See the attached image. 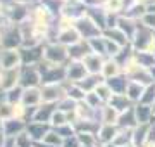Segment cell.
Instances as JSON below:
<instances>
[{
  "instance_id": "obj_1",
  "label": "cell",
  "mask_w": 155,
  "mask_h": 147,
  "mask_svg": "<svg viewBox=\"0 0 155 147\" xmlns=\"http://www.w3.org/2000/svg\"><path fill=\"white\" fill-rule=\"evenodd\" d=\"M21 64V54L14 49H5L0 52V69L4 71H11L17 69Z\"/></svg>"
},
{
  "instance_id": "obj_2",
  "label": "cell",
  "mask_w": 155,
  "mask_h": 147,
  "mask_svg": "<svg viewBox=\"0 0 155 147\" xmlns=\"http://www.w3.org/2000/svg\"><path fill=\"white\" fill-rule=\"evenodd\" d=\"M43 57L50 62V64H55V66H57V62L61 64V62L67 57V50H66L62 45L52 43V45H48V47L43 50Z\"/></svg>"
},
{
  "instance_id": "obj_3",
  "label": "cell",
  "mask_w": 155,
  "mask_h": 147,
  "mask_svg": "<svg viewBox=\"0 0 155 147\" xmlns=\"http://www.w3.org/2000/svg\"><path fill=\"white\" fill-rule=\"evenodd\" d=\"M86 73H88V69L84 68V64L78 61L72 62L71 66L66 69V76L71 83H81L84 80V76H86Z\"/></svg>"
},
{
  "instance_id": "obj_4",
  "label": "cell",
  "mask_w": 155,
  "mask_h": 147,
  "mask_svg": "<svg viewBox=\"0 0 155 147\" xmlns=\"http://www.w3.org/2000/svg\"><path fill=\"white\" fill-rule=\"evenodd\" d=\"M40 101H43V99H41V90H38L36 87H28V88H24V92H22V104H24L26 108L38 104Z\"/></svg>"
},
{
  "instance_id": "obj_5",
  "label": "cell",
  "mask_w": 155,
  "mask_h": 147,
  "mask_svg": "<svg viewBox=\"0 0 155 147\" xmlns=\"http://www.w3.org/2000/svg\"><path fill=\"white\" fill-rule=\"evenodd\" d=\"M83 64L84 68L88 69L90 73H97V71H102V68H104V62H102V59L98 57V54H95V52H90V54H86L83 59Z\"/></svg>"
},
{
  "instance_id": "obj_6",
  "label": "cell",
  "mask_w": 155,
  "mask_h": 147,
  "mask_svg": "<svg viewBox=\"0 0 155 147\" xmlns=\"http://www.w3.org/2000/svg\"><path fill=\"white\" fill-rule=\"evenodd\" d=\"M117 137V132L116 128H112V125H102L100 126V133H98V138L102 142H105V144H109V142H114Z\"/></svg>"
},
{
  "instance_id": "obj_7",
  "label": "cell",
  "mask_w": 155,
  "mask_h": 147,
  "mask_svg": "<svg viewBox=\"0 0 155 147\" xmlns=\"http://www.w3.org/2000/svg\"><path fill=\"white\" fill-rule=\"evenodd\" d=\"M121 73V68L116 61H107L104 62V68H102V78H116L117 74Z\"/></svg>"
},
{
  "instance_id": "obj_8",
  "label": "cell",
  "mask_w": 155,
  "mask_h": 147,
  "mask_svg": "<svg viewBox=\"0 0 155 147\" xmlns=\"http://www.w3.org/2000/svg\"><path fill=\"white\" fill-rule=\"evenodd\" d=\"M122 7V0H105L107 12H119Z\"/></svg>"
},
{
  "instance_id": "obj_9",
  "label": "cell",
  "mask_w": 155,
  "mask_h": 147,
  "mask_svg": "<svg viewBox=\"0 0 155 147\" xmlns=\"http://www.w3.org/2000/svg\"><path fill=\"white\" fill-rule=\"evenodd\" d=\"M17 4H26V2H29V0H16Z\"/></svg>"
},
{
  "instance_id": "obj_10",
  "label": "cell",
  "mask_w": 155,
  "mask_h": 147,
  "mask_svg": "<svg viewBox=\"0 0 155 147\" xmlns=\"http://www.w3.org/2000/svg\"><path fill=\"white\" fill-rule=\"evenodd\" d=\"M153 106H155V104H153ZM152 113H153V114H155V108H152Z\"/></svg>"
},
{
  "instance_id": "obj_11",
  "label": "cell",
  "mask_w": 155,
  "mask_h": 147,
  "mask_svg": "<svg viewBox=\"0 0 155 147\" xmlns=\"http://www.w3.org/2000/svg\"><path fill=\"white\" fill-rule=\"evenodd\" d=\"M0 81H2V71H0Z\"/></svg>"
}]
</instances>
